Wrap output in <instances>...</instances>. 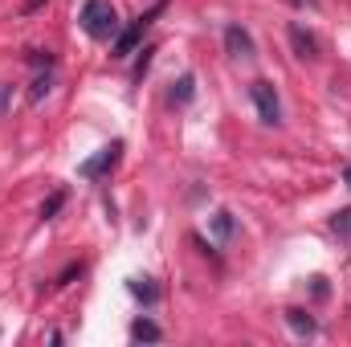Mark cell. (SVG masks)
<instances>
[{"mask_svg": "<svg viewBox=\"0 0 351 347\" xmlns=\"http://www.w3.org/2000/svg\"><path fill=\"white\" fill-rule=\"evenodd\" d=\"M8 102H12V86L4 82V86H0V119L8 115Z\"/></svg>", "mask_w": 351, "mask_h": 347, "instance_id": "obj_18", "label": "cell"}, {"mask_svg": "<svg viewBox=\"0 0 351 347\" xmlns=\"http://www.w3.org/2000/svg\"><path fill=\"white\" fill-rule=\"evenodd\" d=\"M290 45H294V53H298L302 62H315V58H319V37H315L311 29H302L298 21L290 25Z\"/></svg>", "mask_w": 351, "mask_h": 347, "instance_id": "obj_6", "label": "cell"}, {"mask_svg": "<svg viewBox=\"0 0 351 347\" xmlns=\"http://www.w3.org/2000/svg\"><path fill=\"white\" fill-rule=\"evenodd\" d=\"M192 98H196V78L180 74V82H172V90H168V106H188Z\"/></svg>", "mask_w": 351, "mask_h": 347, "instance_id": "obj_7", "label": "cell"}, {"mask_svg": "<svg viewBox=\"0 0 351 347\" xmlns=\"http://www.w3.org/2000/svg\"><path fill=\"white\" fill-rule=\"evenodd\" d=\"M160 12H164V0H160V4H152L143 16H135V21L114 37V58H131V53H139V41H143V33L156 25V16H160Z\"/></svg>", "mask_w": 351, "mask_h": 347, "instance_id": "obj_2", "label": "cell"}, {"mask_svg": "<svg viewBox=\"0 0 351 347\" xmlns=\"http://www.w3.org/2000/svg\"><path fill=\"white\" fill-rule=\"evenodd\" d=\"M286 323H290V331H294V335H302V339L319 335V323H315L306 311H286Z\"/></svg>", "mask_w": 351, "mask_h": 347, "instance_id": "obj_8", "label": "cell"}, {"mask_svg": "<svg viewBox=\"0 0 351 347\" xmlns=\"http://www.w3.org/2000/svg\"><path fill=\"white\" fill-rule=\"evenodd\" d=\"M331 229H335L339 237H351V208H339V213L331 217Z\"/></svg>", "mask_w": 351, "mask_h": 347, "instance_id": "obj_15", "label": "cell"}, {"mask_svg": "<svg viewBox=\"0 0 351 347\" xmlns=\"http://www.w3.org/2000/svg\"><path fill=\"white\" fill-rule=\"evenodd\" d=\"M213 233H217V241H229V237H233V213L221 208V213L213 217Z\"/></svg>", "mask_w": 351, "mask_h": 347, "instance_id": "obj_11", "label": "cell"}, {"mask_svg": "<svg viewBox=\"0 0 351 347\" xmlns=\"http://www.w3.org/2000/svg\"><path fill=\"white\" fill-rule=\"evenodd\" d=\"M78 274H82V261H74V265H66V270H62V278H58V286H70V282H74Z\"/></svg>", "mask_w": 351, "mask_h": 347, "instance_id": "obj_16", "label": "cell"}, {"mask_svg": "<svg viewBox=\"0 0 351 347\" xmlns=\"http://www.w3.org/2000/svg\"><path fill=\"white\" fill-rule=\"evenodd\" d=\"M29 66L33 70H53V53L49 49H29Z\"/></svg>", "mask_w": 351, "mask_h": 347, "instance_id": "obj_13", "label": "cell"}, {"mask_svg": "<svg viewBox=\"0 0 351 347\" xmlns=\"http://www.w3.org/2000/svg\"><path fill=\"white\" fill-rule=\"evenodd\" d=\"M131 339H135V344H160L164 331H160L152 319H135V323H131Z\"/></svg>", "mask_w": 351, "mask_h": 347, "instance_id": "obj_9", "label": "cell"}, {"mask_svg": "<svg viewBox=\"0 0 351 347\" xmlns=\"http://www.w3.org/2000/svg\"><path fill=\"white\" fill-rule=\"evenodd\" d=\"M294 8H319V0H290Z\"/></svg>", "mask_w": 351, "mask_h": 347, "instance_id": "obj_19", "label": "cell"}, {"mask_svg": "<svg viewBox=\"0 0 351 347\" xmlns=\"http://www.w3.org/2000/svg\"><path fill=\"white\" fill-rule=\"evenodd\" d=\"M62 204H66V192H53V196L41 204V217H45V221H53V217L62 213Z\"/></svg>", "mask_w": 351, "mask_h": 347, "instance_id": "obj_14", "label": "cell"}, {"mask_svg": "<svg viewBox=\"0 0 351 347\" xmlns=\"http://www.w3.org/2000/svg\"><path fill=\"white\" fill-rule=\"evenodd\" d=\"M225 53L229 58H254L258 53V45H254V37H250L245 25H237V21L225 25Z\"/></svg>", "mask_w": 351, "mask_h": 347, "instance_id": "obj_5", "label": "cell"}, {"mask_svg": "<svg viewBox=\"0 0 351 347\" xmlns=\"http://www.w3.org/2000/svg\"><path fill=\"white\" fill-rule=\"evenodd\" d=\"M250 98H254V106H258V119H262L265 127H282V98H278V90L274 82H250Z\"/></svg>", "mask_w": 351, "mask_h": 347, "instance_id": "obj_3", "label": "cell"}, {"mask_svg": "<svg viewBox=\"0 0 351 347\" xmlns=\"http://www.w3.org/2000/svg\"><path fill=\"white\" fill-rule=\"evenodd\" d=\"M152 53H156V49L147 45V49H143V58H139V66H135V78H143V74H147V66H152Z\"/></svg>", "mask_w": 351, "mask_h": 347, "instance_id": "obj_17", "label": "cell"}, {"mask_svg": "<svg viewBox=\"0 0 351 347\" xmlns=\"http://www.w3.org/2000/svg\"><path fill=\"white\" fill-rule=\"evenodd\" d=\"M127 290H131L139 302H147V307H156V302H160V290L152 286V278H131V282H127Z\"/></svg>", "mask_w": 351, "mask_h": 347, "instance_id": "obj_10", "label": "cell"}, {"mask_svg": "<svg viewBox=\"0 0 351 347\" xmlns=\"http://www.w3.org/2000/svg\"><path fill=\"white\" fill-rule=\"evenodd\" d=\"M119 156H123V139H110V143H106L98 156H90V160L82 164V168H78V172L86 176V180H98V176H106L110 168H114V164H119Z\"/></svg>", "mask_w": 351, "mask_h": 347, "instance_id": "obj_4", "label": "cell"}, {"mask_svg": "<svg viewBox=\"0 0 351 347\" xmlns=\"http://www.w3.org/2000/svg\"><path fill=\"white\" fill-rule=\"evenodd\" d=\"M343 184H348V188H351V164H348V168H343Z\"/></svg>", "mask_w": 351, "mask_h": 347, "instance_id": "obj_20", "label": "cell"}, {"mask_svg": "<svg viewBox=\"0 0 351 347\" xmlns=\"http://www.w3.org/2000/svg\"><path fill=\"white\" fill-rule=\"evenodd\" d=\"M49 90H53V78H49V70H45V74H37V78H33V86H29V102L37 106Z\"/></svg>", "mask_w": 351, "mask_h": 347, "instance_id": "obj_12", "label": "cell"}, {"mask_svg": "<svg viewBox=\"0 0 351 347\" xmlns=\"http://www.w3.org/2000/svg\"><path fill=\"white\" fill-rule=\"evenodd\" d=\"M78 25H82V33L94 37V41H114V37L123 33L119 12H114L110 0H86L82 12H78Z\"/></svg>", "mask_w": 351, "mask_h": 347, "instance_id": "obj_1", "label": "cell"}]
</instances>
